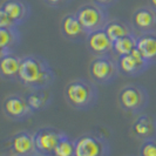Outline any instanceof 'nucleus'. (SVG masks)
<instances>
[{"instance_id": "17", "label": "nucleus", "mask_w": 156, "mask_h": 156, "mask_svg": "<svg viewBox=\"0 0 156 156\" xmlns=\"http://www.w3.org/2000/svg\"><path fill=\"white\" fill-rule=\"evenodd\" d=\"M21 65V59L13 54H5L1 55V61H0V68L1 74L7 78H13L19 74Z\"/></svg>"}, {"instance_id": "14", "label": "nucleus", "mask_w": 156, "mask_h": 156, "mask_svg": "<svg viewBox=\"0 0 156 156\" xmlns=\"http://www.w3.org/2000/svg\"><path fill=\"white\" fill-rule=\"evenodd\" d=\"M1 9L16 23H21L27 16V7L20 0H6L2 4Z\"/></svg>"}, {"instance_id": "16", "label": "nucleus", "mask_w": 156, "mask_h": 156, "mask_svg": "<svg viewBox=\"0 0 156 156\" xmlns=\"http://www.w3.org/2000/svg\"><path fill=\"white\" fill-rule=\"evenodd\" d=\"M156 130L155 121L149 116H140L133 125V132L139 137L148 139L153 136Z\"/></svg>"}, {"instance_id": "18", "label": "nucleus", "mask_w": 156, "mask_h": 156, "mask_svg": "<svg viewBox=\"0 0 156 156\" xmlns=\"http://www.w3.org/2000/svg\"><path fill=\"white\" fill-rule=\"evenodd\" d=\"M136 42H137V39L134 35L132 34L126 35V37H122L113 42V51L120 56L129 54V53H132L133 49L136 48Z\"/></svg>"}, {"instance_id": "8", "label": "nucleus", "mask_w": 156, "mask_h": 156, "mask_svg": "<svg viewBox=\"0 0 156 156\" xmlns=\"http://www.w3.org/2000/svg\"><path fill=\"white\" fill-rule=\"evenodd\" d=\"M144 99L143 92L134 86L125 87L119 95L120 103L126 110H137L143 106Z\"/></svg>"}, {"instance_id": "4", "label": "nucleus", "mask_w": 156, "mask_h": 156, "mask_svg": "<svg viewBox=\"0 0 156 156\" xmlns=\"http://www.w3.org/2000/svg\"><path fill=\"white\" fill-rule=\"evenodd\" d=\"M107 146L94 135H83L75 141L74 156H106Z\"/></svg>"}, {"instance_id": "12", "label": "nucleus", "mask_w": 156, "mask_h": 156, "mask_svg": "<svg viewBox=\"0 0 156 156\" xmlns=\"http://www.w3.org/2000/svg\"><path fill=\"white\" fill-rule=\"evenodd\" d=\"M133 25L140 31H149L156 25V12L151 8H140L133 16Z\"/></svg>"}, {"instance_id": "15", "label": "nucleus", "mask_w": 156, "mask_h": 156, "mask_svg": "<svg viewBox=\"0 0 156 156\" xmlns=\"http://www.w3.org/2000/svg\"><path fill=\"white\" fill-rule=\"evenodd\" d=\"M61 28H62L63 34L67 38H72V39L78 38L86 32L83 30L82 25L79 21L78 16H73V14L66 16L63 18L62 23H61Z\"/></svg>"}, {"instance_id": "21", "label": "nucleus", "mask_w": 156, "mask_h": 156, "mask_svg": "<svg viewBox=\"0 0 156 156\" xmlns=\"http://www.w3.org/2000/svg\"><path fill=\"white\" fill-rule=\"evenodd\" d=\"M53 154L54 156H74L75 142H72L67 136L62 135L61 140L59 141L58 146L55 147Z\"/></svg>"}, {"instance_id": "10", "label": "nucleus", "mask_w": 156, "mask_h": 156, "mask_svg": "<svg viewBox=\"0 0 156 156\" xmlns=\"http://www.w3.org/2000/svg\"><path fill=\"white\" fill-rule=\"evenodd\" d=\"M4 112L12 119H21L31 112V107L28 106L27 101L21 98L9 96L4 101Z\"/></svg>"}, {"instance_id": "2", "label": "nucleus", "mask_w": 156, "mask_h": 156, "mask_svg": "<svg viewBox=\"0 0 156 156\" xmlns=\"http://www.w3.org/2000/svg\"><path fill=\"white\" fill-rule=\"evenodd\" d=\"M93 87L85 81L76 80L69 82L65 88L67 101L75 108H87L93 103L95 92Z\"/></svg>"}, {"instance_id": "7", "label": "nucleus", "mask_w": 156, "mask_h": 156, "mask_svg": "<svg viewBox=\"0 0 156 156\" xmlns=\"http://www.w3.org/2000/svg\"><path fill=\"white\" fill-rule=\"evenodd\" d=\"M148 61L141 55L137 48L132 51V53L121 55L119 58V67L126 74H137L144 69Z\"/></svg>"}, {"instance_id": "3", "label": "nucleus", "mask_w": 156, "mask_h": 156, "mask_svg": "<svg viewBox=\"0 0 156 156\" xmlns=\"http://www.w3.org/2000/svg\"><path fill=\"white\" fill-rule=\"evenodd\" d=\"M75 16H78L79 21L82 25L83 30L88 33L102 30L107 23L103 8L96 4L85 5V6L80 7Z\"/></svg>"}, {"instance_id": "24", "label": "nucleus", "mask_w": 156, "mask_h": 156, "mask_svg": "<svg viewBox=\"0 0 156 156\" xmlns=\"http://www.w3.org/2000/svg\"><path fill=\"white\" fill-rule=\"evenodd\" d=\"M16 25L14 20H12L2 9H0V28H16Z\"/></svg>"}, {"instance_id": "1", "label": "nucleus", "mask_w": 156, "mask_h": 156, "mask_svg": "<svg viewBox=\"0 0 156 156\" xmlns=\"http://www.w3.org/2000/svg\"><path fill=\"white\" fill-rule=\"evenodd\" d=\"M18 76L23 83L33 88L47 86L52 80L51 72L47 69L46 65L33 56H26L21 59Z\"/></svg>"}, {"instance_id": "23", "label": "nucleus", "mask_w": 156, "mask_h": 156, "mask_svg": "<svg viewBox=\"0 0 156 156\" xmlns=\"http://www.w3.org/2000/svg\"><path fill=\"white\" fill-rule=\"evenodd\" d=\"M141 156H156V142L148 140L141 147Z\"/></svg>"}, {"instance_id": "22", "label": "nucleus", "mask_w": 156, "mask_h": 156, "mask_svg": "<svg viewBox=\"0 0 156 156\" xmlns=\"http://www.w3.org/2000/svg\"><path fill=\"white\" fill-rule=\"evenodd\" d=\"M27 103L31 107V109H41L46 105V98L40 93H32L27 96Z\"/></svg>"}, {"instance_id": "26", "label": "nucleus", "mask_w": 156, "mask_h": 156, "mask_svg": "<svg viewBox=\"0 0 156 156\" xmlns=\"http://www.w3.org/2000/svg\"><path fill=\"white\" fill-rule=\"evenodd\" d=\"M48 4H52V5H56V4H60L62 2L63 0H46Z\"/></svg>"}, {"instance_id": "27", "label": "nucleus", "mask_w": 156, "mask_h": 156, "mask_svg": "<svg viewBox=\"0 0 156 156\" xmlns=\"http://www.w3.org/2000/svg\"><path fill=\"white\" fill-rule=\"evenodd\" d=\"M149 1H150V5L153 6V8L156 9V0H149Z\"/></svg>"}, {"instance_id": "19", "label": "nucleus", "mask_w": 156, "mask_h": 156, "mask_svg": "<svg viewBox=\"0 0 156 156\" xmlns=\"http://www.w3.org/2000/svg\"><path fill=\"white\" fill-rule=\"evenodd\" d=\"M103 30L108 34V37H109L113 42L115 40L122 38V37H126V35L130 34L129 28L123 23H120V21H109V23H106Z\"/></svg>"}, {"instance_id": "9", "label": "nucleus", "mask_w": 156, "mask_h": 156, "mask_svg": "<svg viewBox=\"0 0 156 156\" xmlns=\"http://www.w3.org/2000/svg\"><path fill=\"white\" fill-rule=\"evenodd\" d=\"M88 47L90 51L98 55H105L113 49V41L110 40L108 34L105 32V30H98L88 35Z\"/></svg>"}, {"instance_id": "11", "label": "nucleus", "mask_w": 156, "mask_h": 156, "mask_svg": "<svg viewBox=\"0 0 156 156\" xmlns=\"http://www.w3.org/2000/svg\"><path fill=\"white\" fill-rule=\"evenodd\" d=\"M12 149L18 156H28L35 150L34 139L27 133H19L12 139Z\"/></svg>"}, {"instance_id": "5", "label": "nucleus", "mask_w": 156, "mask_h": 156, "mask_svg": "<svg viewBox=\"0 0 156 156\" xmlns=\"http://www.w3.org/2000/svg\"><path fill=\"white\" fill-rule=\"evenodd\" d=\"M89 72H90V76L94 81L105 83V82L110 81L115 76L116 67H115L114 62L110 59H108L107 56L100 55L92 61L90 67H89Z\"/></svg>"}, {"instance_id": "13", "label": "nucleus", "mask_w": 156, "mask_h": 156, "mask_svg": "<svg viewBox=\"0 0 156 156\" xmlns=\"http://www.w3.org/2000/svg\"><path fill=\"white\" fill-rule=\"evenodd\" d=\"M136 48L139 49L141 55L148 61L156 59V37L151 34H144L137 38Z\"/></svg>"}, {"instance_id": "20", "label": "nucleus", "mask_w": 156, "mask_h": 156, "mask_svg": "<svg viewBox=\"0 0 156 156\" xmlns=\"http://www.w3.org/2000/svg\"><path fill=\"white\" fill-rule=\"evenodd\" d=\"M18 40V33L16 28H0V47L1 52L5 53L6 49H9Z\"/></svg>"}, {"instance_id": "25", "label": "nucleus", "mask_w": 156, "mask_h": 156, "mask_svg": "<svg viewBox=\"0 0 156 156\" xmlns=\"http://www.w3.org/2000/svg\"><path fill=\"white\" fill-rule=\"evenodd\" d=\"M115 0H94V2L96 4V5H99V6H101V7H106V6H108L110 4H113Z\"/></svg>"}, {"instance_id": "6", "label": "nucleus", "mask_w": 156, "mask_h": 156, "mask_svg": "<svg viewBox=\"0 0 156 156\" xmlns=\"http://www.w3.org/2000/svg\"><path fill=\"white\" fill-rule=\"evenodd\" d=\"M61 137H62V135H60L58 132H55L51 128L40 129L39 132H37L33 135L35 150L44 155L51 154L54 151L55 147L58 146Z\"/></svg>"}]
</instances>
